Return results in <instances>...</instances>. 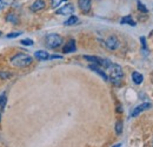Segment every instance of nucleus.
Segmentation results:
<instances>
[{"instance_id":"7","label":"nucleus","mask_w":153,"mask_h":147,"mask_svg":"<svg viewBox=\"0 0 153 147\" xmlns=\"http://www.w3.org/2000/svg\"><path fill=\"white\" fill-rule=\"evenodd\" d=\"M76 41H74L73 39H71V40H68V42L64 46L62 52H64V53H72V52H76Z\"/></svg>"},{"instance_id":"21","label":"nucleus","mask_w":153,"mask_h":147,"mask_svg":"<svg viewBox=\"0 0 153 147\" xmlns=\"http://www.w3.org/2000/svg\"><path fill=\"white\" fill-rule=\"evenodd\" d=\"M66 0H52V7L53 8H57L58 6H60L62 2H65Z\"/></svg>"},{"instance_id":"12","label":"nucleus","mask_w":153,"mask_h":147,"mask_svg":"<svg viewBox=\"0 0 153 147\" xmlns=\"http://www.w3.org/2000/svg\"><path fill=\"white\" fill-rule=\"evenodd\" d=\"M34 56L38 59V60H48V53L46 52V51H37L36 53H34Z\"/></svg>"},{"instance_id":"29","label":"nucleus","mask_w":153,"mask_h":147,"mask_svg":"<svg viewBox=\"0 0 153 147\" xmlns=\"http://www.w3.org/2000/svg\"><path fill=\"white\" fill-rule=\"evenodd\" d=\"M0 36H1V33H0Z\"/></svg>"},{"instance_id":"4","label":"nucleus","mask_w":153,"mask_h":147,"mask_svg":"<svg viewBox=\"0 0 153 147\" xmlns=\"http://www.w3.org/2000/svg\"><path fill=\"white\" fill-rule=\"evenodd\" d=\"M84 58L86 60H88L90 62H93L98 66H102L105 68H108L111 66V61L107 60V59H101V58H98V56H93V55H84Z\"/></svg>"},{"instance_id":"3","label":"nucleus","mask_w":153,"mask_h":147,"mask_svg":"<svg viewBox=\"0 0 153 147\" xmlns=\"http://www.w3.org/2000/svg\"><path fill=\"white\" fill-rule=\"evenodd\" d=\"M45 40H46V45H47L48 48H57L62 44V38L59 34H56V33L48 34Z\"/></svg>"},{"instance_id":"1","label":"nucleus","mask_w":153,"mask_h":147,"mask_svg":"<svg viewBox=\"0 0 153 147\" xmlns=\"http://www.w3.org/2000/svg\"><path fill=\"white\" fill-rule=\"evenodd\" d=\"M108 70H110V78H108V80L112 81V84H114L115 86H119L121 84L123 78H124V73H123L121 67L119 65H117V64H111Z\"/></svg>"},{"instance_id":"15","label":"nucleus","mask_w":153,"mask_h":147,"mask_svg":"<svg viewBox=\"0 0 153 147\" xmlns=\"http://www.w3.org/2000/svg\"><path fill=\"white\" fill-rule=\"evenodd\" d=\"M120 24H121V25L127 24V25H131V26H135V25H137V24L134 22L133 19L131 18V16H126V17L121 18V20H120Z\"/></svg>"},{"instance_id":"6","label":"nucleus","mask_w":153,"mask_h":147,"mask_svg":"<svg viewBox=\"0 0 153 147\" xmlns=\"http://www.w3.org/2000/svg\"><path fill=\"white\" fill-rule=\"evenodd\" d=\"M152 107V105L150 104V102H144V104H141V105H139V106H137L133 110L132 112V114H131V117H137V115H139L141 112H144V111L146 110H150Z\"/></svg>"},{"instance_id":"17","label":"nucleus","mask_w":153,"mask_h":147,"mask_svg":"<svg viewBox=\"0 0 153 147\" xmlns=\"http://www.w3.org/2000/svg\"><path fill=\"white\" fill-rule=\"evenodd\" d=\"M6 101H7V98H6V94L2 93L0 95V111L5 110V106H6Z\"/></svg>"},{"instance_id":"13","label":"nucleus","mask_w":153,"mask_h":147,"mask_svg":"<svg viewBox=\"0 0 153 147\" xmlns=\"http://www.w3.org/2000/svg\"><path fill=\"white\" fill-rule=\"evenodd\" d=\"M132 79H133L134 84L140 85L143 82V80H144V76H143V74H140L139 72H133L132 73Z\"/></svg>"},{"instance_id":"19","label":"nucleus","mask_w":153,"mask_h":147,"mask_svg":"<svg viewBox=\"0 0 153 147\" xmlns=\"http://www.w3.org/2000/svg\"><path fill=\"white\" fill-rule=\"evenodd\" d=\"M115 132H117V134H121V132H123V122L121 121H117V124H115Z\"/></svg>"},{"instance_id":"5","label":"nucleus","mask_w":153,"mask_h":147,"mask_svg":"<svg viewBox=\"0 0 153 147\" xmlns=\"http://www.w3.org/2000/svg\"><path fill=\"white\" fill-rule=\"evenodd\" d=\"M74 12V6L72 4H66L65 6H62L61 8L57 10V14L59 16H67V14H72Z\"/></svg>"},{"instance_id":"18","label":"nucleus","mask_w":153,"mask_h":147,"mask_svg":"<svg viewBox=\"0 0 153 147\" xmlns=\"http://www.w3.org/2000/svg\"><path fill=\"white\" fill-rule=\"evenodd\" d=\"M20 42H21V45H24V46H33V45H34V41L31 40V39H24V40H21Z\"/></svg>"},{"instance_id":"8","label":"nucleus","mask_w":153,"mask_h":147,"mask_svg":"<svg viewBox=\"0 0 153 147\" xmlns=\"http://www.w3.org/2000/svg\"><path fill=\"white\" fill-rule=\"evenodd\" d=\"M79 7L84 13H88L91 10V0H78Z\"/></svg>"},{"instance_id":"10","label":"nucleus","mask_w":153,"mask_h":147,"mask_svg":"<svg viewBox=\"0 0 153 147\" xmlns=\"http://www.w3.org/2000/svg\"><path fill=\"white\" fill-rule=\"evenodd\" d=\"M118 45H119V42H118V39L114 37V36H112V37H110L107 40H106V46H107V48H110V50H115L117 47H118Z\"/></svg>"},{"instance_id":"23","label":"nucleus","mask_w":153,"mask_h":147,"mask_svg":"<svg viewBox=\"0 0 153 147\" xmlns=\"http://www.w3.org/2000/svg\"><path fill=\"white\" fill-rule=\"evenodd\" d=\"M21 33L22 32H13V33H10V34H7V38H17L21 36Z\"/></svg>"},{"instance_id":"14","label":"nucleus","mask_w":153,"mask_h":147,"mask_svg":"<svg viewBox=\"0 0 153 147\" xmlns=\"http://www.w3.org/2000/svg\"><path fill=\"white\" fill-rule=\"evenodd\" d=\"M6 20H7L8 22L14 24V25H18V24H19V17H18L16 13H10V14L6 17Z\"/></svg>"},{"instance_id":"26","label":"nucleus","mask_w":153,"mask_h":147,"mask_svg":"<svg viewBox=\"0 0 153 147\" xmlns=\"http://www.w3.org/2000/svg\"><path fill=\"white\" fill-rule=\"evenodd\" d=\"M4 6H5V1L4 0H0V11L4 8Z\"/></svg>"},{"instance_id":"20","label":"nucleus","mask_w":153,"mask_h":147,"mask_svg":"<svg viewBox=\"0 0 153 147\" xmlns=\"http://www.w3.org/2000/svg\"><path fill=\"white\" fill-rule=\"evenodd\" d=\"M138 10H139L140 12H143V13H147V8H146L145 5H144L143 2H140V1H138Z\"/></svg>"},{"instance_id":"28","label":"nucleus","mask_w":153,"mask_h":147,"mask_svg":"<svg viewBox=\"0 0 153 147\" xmlns=\"http://www.w3.org/2000/svg\"><path fill=\"white\" fill-rule=\"evenodd\" d=\"M0 120H1V113H0Z\"/></svg>"},{"instance_id":"2","label":"nucleus","mask_w":153,"mask_h":147,"mask_svg":"<svg viewBox=\"0 0 153 147\" xmlns=\"http://www.w3.org/2000/svg\"><path fill=\"white\" fill-rule=\"evenodd\" d=\"M33 61V58L27 54H24V53H19V54H16L12 59H11V64L13 66H17V67H26L28 65H31Z\"/></svg>"},{"instance_id":"25","label":"nucleus","mask_w":153,"mask_h":147,"mask_svg":"<svg viewBox=\"0 0 153 147\" xmlns=\"http://www.w3.org/2000/svg\"><path fill=\"white\" fill-rule=\"evenodd\" d=\"M48 59H61V55H57V54H53V55H50Z\"/></svg>"},{"instance_id":"11","label":"nucleus","mask_w":153,"mask_h":147,"mask_svg":"<svg viewBox=\"0 0 153 147\" xmlns=\"http://www.w3.org/2000/svg\"><path fill=\"white\" fill-rule=\"evenodd\" d=\"M45 1L44 0H36L32 5H31V11H33V12H38L40 10H42V8H45Z\"/></svg>"},{"instance_id":"22","label":"nucleus","mask_w":153,"mask_h":147,"mask_svg":"<svg viewBox=\"0 0 153 147\" xmlns=\"http://www.w3.org/2000/svg\"><path fill=\"white\" fill-rule=\"evenodd\" d=\"M140 41H141V44H143V51H144V52H146V51H147V48H146V40H145V37L140 38Z\"/></svg>"},{"instance_id":"24","label":"nucleus","mask_w":153,"mask_h":147,"mask_svg":"<svg viewBox=\"0 0 153 147\" xmlns=\"http://www.w3.org/2000/svg\"><path fill=\"white\" fill-rule=\"evenodd\" d=\"M11 76V74L7 73V72H0V78L1 79H8Z\"/></svg>"},{"instance_id":"27","label":"nucleus","mask_w":153,"mask_h":147,"mask_svg":"<svg viewBox=\"0 0 153 147\" xmlns=\"http://www.w3.org/2000/svg\"><path fill=\"white\" fill-rule=\"evenodd\" d=\"M4 1H5V4L11 5V4H13V1H14V0H4Z\"/></svg>"},{"instance_id":"9","label":"nucleus","mask_w":153,"mask_h":147,"mask_svg":"<svg viewBox=\"0 0 153 147\" xmlns=\"http://www.w3.org/2000/svg\"><path fill=\"white\" fill-rule=\"evenodd\" d=\"M88 68H90V70H92L93 72H96L97 74H99V75H100L105 81H108V76L106 75V73H105L104 71H101V70L99 68V66H98V65H96V64L90 65V66H88Z\"/></svg>"},{"instance_id":"16","label":"nucleus","mask_w":153,"mask_h":147,"mask_svg":"<svg viewBox=\"0 0 153 147\" xmlns=\"http://www.w3.org/2000/svg\"><path fill=\"white\" fill-rule=\"evenodd\" d=\"M78 21H79L78 17H76V16H72V17H70V18L67 19V20H66L64 24H65V26H73V25H76Z\"/></svg>"}]
</instances>
